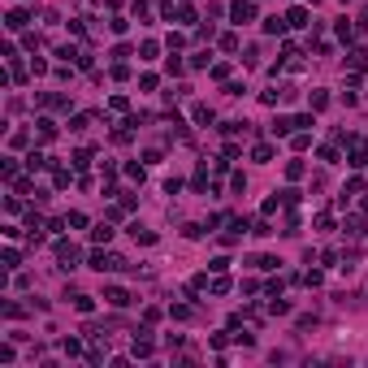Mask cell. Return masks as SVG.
I'll return each mask as SVG.
<instances>
[{
	"instance_id": "obj_1",
	"label": "cell",
	"mask_w": 368,
	"mask_h": 368,
	"mask_svg": "<svg viewBox=\"0 0 368 368\" xmlns=\"http://www.w3.org/2000/svg\"><path fill=\"white\" fill-rule=\"evenodd\" d=\"M230 18L243 26V22H251V18H256V5H251V0H234V5H230Z\"/></svg>"
},
{
	"instance_id": "obj_2",
	"label": "cell",
	"mask_w": 368,
	"mask_h": 368,
	"mask_svg": "<svg viewBox=\"0 0 368 368\" xmlns=\"http://www.w3.org/2000/svg\"><path fill=\"white\" fill-rule=\"evenodd\" d=\"M56 260H61V269H74L78 264V247L74 243H56Z\"/></svg>"
},
{
	"instance_id": "obj_3",
	"label": "cell",
	"mask_w": 368,
	"mask_h": 368,
	"mask_svg": "<svg viewBox=\"0 0 368 368\" xmlns=\"http://www.w3.org/2000/svg\"><path fill=\"white\" fill-rule=\"evenodd\" d=\"M104 299L113 303V308H126V303H130V295L121 290V286H108V290H104Z\"/></svg>"
},
{
	"instance_id": "obj_4",
	"label": "cell",
	"mask_w": 368,
	"mask_h": 368,
	"mask_svg": "<svg viewBox=\"0 0 368 368\" xmlns=\"http://www.w3.org/2000/svg\"><path fill=\"white\" fill-rule=\"evenodd\" d=\"M5 26H9V31H22V26H26V9H13V13H9V22H5Z\"/></svg>"
},
{
	"instance_id": "obj_5",
	"label": "cell",
	"mask_w": 368,
	"mask_h": 368,
	"mask_svg": "<svg viewBox=\"0 0 368 368\" xmlns=\"http://www.w3.org/2000/svg\"><path fill=\"white\" fill-rule=\"evenodd\" d=\"M364 156H368V143H351V161L346 165H364Z\"/></svg>"
},
{
	"instance_id": "obj_6",
	"label": "cell",
	"mask_w": 368,
	"mask_h": 368,
	"mask_svg": "<svg viewBox=\"0 0 368 368\" xmlns=\"http://www.w3.org/2000/svg\"><path fill=\"white\" fill-rule=\"evenodd\" d=\"M108 238H113V226H104V221H100V226L91 230V243H108Z\"/></svg>"
},
{
	"instance_id": "obj_7",
	"label": "cell",
	"mask_w": 368,
	"mask_h": 368,
	"mask_svg": "<svg viewBox=\"0 0 368 368\" xmlns=\"http://www.w3.org/2000/svg\"><path fill=\"white\" fill-rule=\"evenodd\" d=\"M286 22H290V26H308V9H290Z\"/></svg>"
},
{
	"instance_id": "obj_8",
	"label": "cell",
	"mask_w": 368,
	"mask_h": 368,
	"mask_svg": "<svg viewBox=\"0 0 368 368\" xmlns=\"http://www.w3.org/2000/svg\"><path fill=\"white\" fill-rule=\"evenodd\" d=\"M251 161H260V165H264V161H273V148H269V143H260V148L251 152Z\"/></svg>"
},
{
	"instance_id": "obj_9",
	"label": "cell",
	"mask_w": 368,
	"mask_h": 368,
	"mask_svg": "<svg viewBox=\"0 0 368 368\" xmlns=\"http://www.w3.org/2000/svg\"><path fill=\"white\" fill-rule=\"evenodd\" d=\"M195 121H199V126H208V121H212V108H208V104H195Z\"/></svg>"
},
{
	"instance_id": "obj_10",
	"label": "cell",
	"mask_w": 368,
	"mask_h": 368,
	"mask_svg": "<svg viewBox=\"0 0 368 368\" xmlns=\"http://www.w3.org/2000/svg\"><path fill=\"white\" fill-rule=\"evenodd\" d=\"M39 139H43V143H48V139H56V126H52V121H48V117L39 121Z\"/></svg>"
},
{
	"instance_id": "obj_11",
	"label": "cell",
	"mask_w": 368,
	"mask_h": 368,
	"mask_svg": "<svg viewBox=\"0 0 368 368\" xmlns=\"http://www.w3.org/2000/svg\"><path fill=\"white\" fill-rule=\"evenodd\" d=\"M286 26H290V22H281V18H269V22H264V31H269V35H281Z\"/></svg>"
},
{
	"instance_id": "obj_12",
	"label": "cell",
	"mask_w": 368,
	"mask_h": 368,
	"mask_svg": "<svg viewBox=\"0 0 368 368\" xmlns=\"http://www.w3.org/2000/svg\"><path fill=\"white\" fill-rule=\"evenodd\" d=\"M290 130H295V121H286V117L273 121V134H290Z\"/></svg>"
},
{
	"instance_id": "obj_13",
	"label": "cell",
	"mask_w": 368,
	"mask_h": 368,
	"mask_svg": "<svg viewBox=\"0 0 368 368\" xmlns=\"http://www.w3.org/2000/svg\"><path fill=\"white\" fill-rule=\"evenodd\" d=\"M74 308H78V312H91L96 303H91V295H78V299H74Z\"/></svg>"
}]
</instances>
